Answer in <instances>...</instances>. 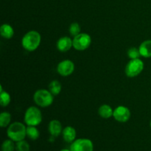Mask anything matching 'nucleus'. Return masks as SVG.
<instances>
[{
	"label": "nucleus",
	"instance_id": "obj_11",
	"mask_svg": "<svg viewBox=\"0 0 151 151\" xmlns=\"http://www.w3.org/2000/svg\"><path fill=\"white\" fill-rule=\"evenodd\" d=\"M48 130L52 137H58L63 131L61 123L57 119L50 121L48 125Z\"/></svg>",
	"mask_w": 151,
	"mask_h": 151
},
{
	"label": "nucleus",
	"instance_id": "obj_17",
	"mask_svg": "<svg viewBox=\"0 0 151 151\" xmlns=\"http://www.w3.org/2000/svg\"><path fill=\"white\" fill-rule=\"evenodd\" d=\"M27 137L32 140H36L39 138L40 132L36 126L27 127Z\"/></svg>",
	"mask_w": 151,
	"mask_h": 151
},
{
	"label": "nucleus",
	"instance_id": "obj_13",
	"mask_svg": "<svg viewBox=\"0 0 151 151\" xmlns=\"http://www.w3.org/2000/svg\"><path fill=\"white\" fill-rule=\"evenodd\" d=\"M140 55L144 58H151V40H146L140 44Z\"/></svg>",
	"mask_w": 151,
	"mask_h": 151
},
{
	"label": "nucleus",
	"instance_id": "obj_7",
	"mask_svg": "<svg viewBox=\"0 0 151 151\" xmlns=\"http://www.w3.org/2000/svg\"><path fill=\"white\" fill-rule=\"evenodd\" d=\"M71 151H93L94 145L88 139H78L71 144Z\"/></svg>",
	"mask_w": 151,
	"mask_h": 151
},
{
	"label": "nucleus",
	"instance_id": "obj_9",
	"mask_svg": "<svg viewBox=\"0 0 151 151\" xmlns=\"http://www.w3.org/2000/svg\"><path fill=\"white\" fill-rule=\"evenodd\" d=\"M75 70V64L70 60H64L58 63L57 72L63 77H68L72 75Z\"/></svg>",
	"mask_w": 151,
	"mask_h": 151
},
{
	"label": "nucleus",
	"instance_id": "obj_18",
	"mask_svg": "<svg viewBox=\"0 0 151 151\" xmlns=\"http://www.w3.org/2000/svg\"><path fill=\"white\" fill-rule=\"evenodd\" d=\"M11 114L8 112H2L0 114V126L1 128H6L10 125Z\"/></svg>",
	"mask_w": 151,
	"mask_h": 151
},
{
	"label": "nucleus",
	"instance_id": "obj_19",
	"mask_svg": "<svg viewBox=\"0 0 151 151\" xmlns=\"http://www.w3.org/2000/svg\"><path fill=\"white\" fill-rule=\"evenodd\" d=\"M10 95L7 91H2L0 92V103L2 107H6L10 103Z\"/></svg>",
	"mask_w": 151,
	"mask_h": 151
},
{
	"label": "nucleus",
	"instance_id": "obj_20",
	"mask_svg": "<svg viewBox=\"0 0 151 151\" xmlns=\"http://www.w3.org/2000/svg\"><path fill=\"white\" fill-rule=\"evenodd\" d=\"M16 150V145L10 139H6L1 145V151H14Z\"/></svg>",
	"mask_w": 151,
	"mask_h": 151
},
{
	"label": "nucleus",
	"instance_id": "obj_8",
	"mask_svg": "<svg viewBox=\"0 0 151 151\" xmlns=\"http://www.w3.org/2000/svg\"><path fill=\"white\" fill-rule=\"evenodd\" d=\"M113 116L117 122H126L131 118V111L125 106H119L114 110Z\"/></svg>",
	"mask_w": 151,
	"mask_h": 151
},
{
	"label": "nucleus",
	"instance_id": "obj_12",
	"mask_svg": "<svg viewBox=\"0 0 151 151\" xmlns=\"http://www.w3.org/2000/svg\"><path fill=\"white\" fill-rule=\"evenodd\" d=\"M77 133L75 128L72 126H66L62 131V136L65 142L68 143H72L76 139Z\"/></svg>",
	"mask_w": 151,
	"mask_h": 151
},
{
	"label": "nucleus",
	"instance_id": "obj_22",
	"mask_svg": "<svg viewBox=\"0 0 151 151\" xmlns=\"http://www.w3.org/2000/svg\"><path fill=\"white\" fill-rule=\"evenodd\" d=\"M30 147L29 145L24 139L22 141L17 142L16 144V151H29Z\"/></svg>",
	"mask_w": 151,
	"mask_h": 151
},
{
	"label": "nucleus",
	"instance_id": "obj_1",
	"mask_svg": "<svg viewBox=\"0 0 151 151\" xmlns=\"http://www.w3.org/2000/svg\"><path fill=\"white\" fill-rule=\"evenodd\" d=\"M41 37L38 32L31 30L27 32L22 39V45L27 51L32 52L36 50L41 44Z\"/></svg>",
	"mask_w": 151,
	"mask_h": 151
},
{
	"label": "nucleus",
	"instance_id": "obj_21",
	"mask_svg": "<svg viewBox=\"0 0 151 151\" xmlns=\"http://www.w3.org/2000/svg\"><path fill=\"white\" fill-rule=\"evenodd\" d=\"M81 26L77 22H73L72 24H71V25L69 26V32L70 33L71 35L75 37L78 35H79L81 33Z\"/></svg>",
	"mask_w": 151,
	"mask_h": 151
},
{
	"label": "nucleus",
	"instance_id": "obj_10",
	"mask_svg": "<svg viewBox=\"0 0 151 151\" xmlns=\"http://www.w3.org/2000/svg\"><path fill=\"white\" fill-rule=\"evenodd\" d=\"M56 47H57V49L60 52H66L73 47V42H72V40L69 37L63 36L58 40Z\"/></svg>",
	"mask_w": 151,
	"mask_h": 151
},
{
	"label": "nucleus",
	"instance_id": "obj_23",
	"mask_svg": "<svg viewBox=\"0 0 151 151\" xmlns=\"http://www.w3.org/2000/svg\"><path fill=\"white\" fill-rule=\"evenodd\" d=\"M127 54H128V58L131 59L139 58V57L141 56L139 50V48H136V47H131V48H130L128 50Z\"/></svg>",
	"mask_w": 151,
	"mask_h": 151
},
{
	"label": "nucleus",
	"instance_id": "obj_15",
	"mask_svg": "<svg viewBox=\"0 0 151 151\" xmlns=\"http://www.w3.org/2000/svg\"><path fill=\"white\" fill-rule=\"evenodd\" d=\"M0 34L1 37L6 39H10L14 35V30L13 27L7 24H4L0 27Z\"/></svg>",
	"mask_w": 151,
	"mask_h": 151
},
{
	"label": "nucleus",
	"instance_id": "obj_2",
	"mask_svg": "<svg viewBox=\"0 0 151 151\" xmlns=\"http://www.w3.org/2000/svg\"><path fill=\"white\" fill-rule=\"evenodd\" d=\"M7 135L9 139L15 142L22 141L27 137V128L20 122H13L7 128Z\"/></svg>",
	"mask_w": 151,
	"mask_h": 151
},
{
	"label": "nucleus",
	"instance_id": "obj_3",
	"mask_svg": "<svg viewBox=\"0 0 151 151\" xmlns=\"http://www.w3.org/2000/svg\"><path fill=\"white\" fill-rule=\"evenodd\" d=\"M54 95L47 89L37 90L33 95L35 104L41 108H47L51 106L54 100Z\"/></svg>",
	"mask_w": 151,
	"mask_h": 151
},
{
	"label": "nucleus",
	"instance_id": "obj_4",
	"mask_svg": "<svg viewBox=\"0 0 151 151\" xmlns=\"http://www.w3.org/2000/svg\"><path fill=\"white\" fill-rule=\"evenodd\" d=\"M42 121V114L35 106L28 108L24 114V122L27 126H37Z\"/></svg>",
	"mask_w": 151,
	"mask_h": 151
},
{
	"label": "nucleus",
	"instance_id": "obj_24",
	"mask_svg": "<svg viewBox=\"0 0 151 151\" xmlns=\"http://www.w3.org/2000/svg\"><path fill=\"white\" fill-rule=\"evenodd\" d=\"M60 151H71L70 149H63V150H61Z\"/></svg>",
	"mask_w": 151,
	"mask_h": 151
},
{
	"label": "nucleus",
	"instance_id": "obj_16",
	"mask_svg": "<svg viewBox=\"0 0 151 151\" xmlns=\"http://www.w3.org/2000/svg\"><path fill=\"white\" fill-rule=\"evenodd\" d=\"M61 84L57 80L51 81V83L49 85V91L52 93L54 96L58 95L61 91Z\"/></svg>",
	"mask_w": 151,
	"mask_h": 151
},
{
	"label": "nucleus",
	"instance_id": "obj_14",
	"mask_svg": "<svg viewBox=\"0 0 151 151\" xmlns=\"http://www.w3.org/2000/svg\"><path fill=\"white\" fill-rule=\"evenodd\" d=\"M98 114L103 119H109L113 116L114 110L109 105L103 104L99 108Z\"/></svg>",
	"mask_w": 151,
	"mask_h": 151
},
{
	"label": "nucleus",
	"instance_id": "obj_6",
	"mask_svg": "<svg viewBox=\"0 0 151 151\" xmlns=\"http://www.w3.org/2000/svg\"><path fill=\"white\" fill-rule=\"evenodd\" d=\"M73 47L78 51H83L90 47L91 43V38L87 33H80L77 36L74 37L72 40Z\"/></svg>",
	"mask_w": 151,
	"mask_h": 151
},
{
	"label": "nucleus",
	"instance_id": "obj_5",
	"mask_svg": "<svg viewBox=\"0 0 151 151\" xmlns=\"http://www.w3.org/2000/svg\"><path fill=\"white\" fill-rule=\"evenodd\" d=\"M144 69V63L140 58L131 59L125 67V74L129 78L137 77Z\"/></svg>",
	"mask_w": 151,
	"mask_h": 151
},
{
	"label": "nucleus",
	"instance_id": "obj_25",
	"mask_svg": "<svg viewBox=\"0 0 151 151\" xmlns=\"http://www.w3.org/2000/svg\"><path fill=\"white\" fill-rule=\"evenodd\" d=\"M150 128H151V119H150Z\"/></svg>",
	"mask_w": 151,
	"mask_h": 151
}]
</instances>
